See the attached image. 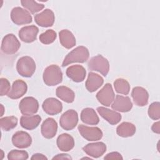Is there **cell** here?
Listing matches in <instances>:
<instances>
[{"mask_svg": "<svg viewBox=\"0 0 160 160\" xmlns=\"http://www.w3.org/2000/svg\"><path fill=\"white\" fill-rule=\"evenodd\" d=\"M88 66L90 71H98L104 76H106L109 71L108 60L101 54L91 58L88 62Z\"/></svg>", "mask_w": 160, "mask_h": 160, "instance_id": "4", "label": "cell"}, {"mask_svg": "<svg viewBox=\"0 0 160 160\" xmlns=\"http://www.w3.org/2000/svg\"><path fill=\"white\" fill-rule=\"evenodd\" d=\"M41 121V118L39 115L22 116L20 118L21 126L26 129L33 130L36 129Z\"/></svg>", "mask_w": 160, "mask_h": 160, "instance_id": "24", "label": "cell"}, {"mask_svg": "<svg viewBox=\"0 0 160 160\" xmlns=\"http://www.w3.org/2000/svg\"><path fill=\"white\" fill-rule=\"evenodd\" d=\"M91 159V158H87V157H85V158H82V159Z\"/></svg>", "mask_w": 160, "mask_h": 160, "instance_id": "41", "label": "cell"}, {"mask_svg": "<svg viewBox=\"0 0 160 160\" xmlns=\"http://www.w3.org/2000/svg\"><path fill=\"white\" fill-rule=\"evenodd\" d=\"M11 19L17 25L27 24L32 22V16L30 12L21 7H15L11 10Z\"/></svg>", "mask_w": 160, "mask_h": 160, "instance_id": "6", "label": "cell"}, {"mask_svg": "<svg viewBox=\"0 0 160 160\" xmlns=\"http://www.w3.org/2000/svg\"><path fill=\"white\" fill-rule=\"evenodd\" d=\"M78 129L80 134L89 141L100 140L103 136L101 129L98 127H89L83 124H79Z\"/></svg>", "mask_w": 160, "mask_h": 160, "instance_id": "9", "label": "cell"}, {"mask_svg": "<svg viewBox=\"0 0 160 160\" xmlns=\"http://www.w3.org/2000/svg\"><path fill=\"white\" fill-rule=\"evenodd\" d=\"M21 3L25 9L32 14L36 13L41 11L44 8V4L38 3V2L32 0H22L21 1Z\"/></svg>", "mask_w": 160, "mask_h": 160, "instance_id": "30", "label": "cell"}, {"mask_svg": "<svg viewBox=\"0 0 160 160\" xmlns=\"http://www.w3.org/2000/svg\"><path fill=\"white\" fill-rule=\"evenodd\" d=\"M89 56V52L87 48L83 46H78L66 56L62 66L64 67L74 62H85L88 59Z\"/></svg>", "mask_w": 160, "mask_h": 160, "instance_id": "1", "label": "cell"}, {"mask_svg": "<svg viewBox=\"0 0 160 160\" xmlns=\"http://www.w3.org/2000/svg\"><path fill=\"white\" fill-rule=\"evenodd\" d=\"M56 32L53 29H48L39 36V41L44 44L52 43L56 39Z\"/></svg>", "mask_w": 160, "mask_h": 160, "instance_id": "32", "label": "cell"}, {"mask_svg": "<svg viewBox=\"0 0 160 160\" xmlns=\"http://www.w3.org/2000/svg\"><path fill=\"white\" fill-rule=\"evenodd\" d=\"M36 63L34 59L28 56L20 58L16 64L18 72L22 77H31L36 71Z\"/></svg>", "mask_w": 160, "mask_h": 160, "instance_id": "3", "label": "cell"}, {"mask_svg": "<svg viewBox=\"0 0 160 160\" xmlns=\"http://www.w3.org/2000/svg\"><path fill=\"white\" fill-rule=\"evenodd\" d=\"M39 29L35 25L26 26L22 27L19 31L20 39L25 42L30 43L36 39Z\"/></svg>", "mask_w": 160, "mask_h": 160, "instance_id": "16", "label": "cell"}, {"mask_svg": "<svg viewBox=\"0 0 160 160\" xmlns=\"http://www.w3.org/2000/svg\"><path fill=\"white\" fill-rule=\"evenodd\" d=\"M12 142L18 148L24 149L31 145L32 138L28 132L23 131H19L13 134Z\"/></svg>", "mask_w": 160, "mask_h": 160, "instance_id": "12", "label": "cell"}, {"mask_svg": "<svg viewBox=\"0 0 160 160\" xmlns=\"http://www.w3.org/2000/svg\"><path fill=\"white\" fill-rule=\"evenodd\" d=\"M78 122V114L73 109H69L64 112L59 119L61 127L67 131L74 129Z\"/></svg>", "mask_w": 160, "mask_h": 160, "instance_id": "8", "label": "cell"}, {"mask_svg": "<svg viewBox=\"0 0 160 160\" xmlns=\"http://www.w3.org/2000/svg\"><path fill=\"white\" fill-rule=\"evenodd\" d=\"M131 96L135 104L138 106H144L148 102L149 94L142 87H134L132 90Z\"/></svg>", "mask_w": 160, "mask_h": 160, "instance_id": "20", "label": "cell"}, {"mask_svg": "<svg viewBox=\"0 0 160 160\" xmlns=\"http://www.w3.org/2000/svg\"><path fill=\"white\" fill-rule=\"evenodd\" d=\"M116 132L122 138L131 137L136 132V126L131 122H123L117 127Z\"/></svg>", "mask_w": 160, "mask_h": 160, "instance_id": "28", "label": "cell"}, {"mask_svg": "<svg viewBox=\"0 0 160 160\" xmlns=\"http://www.w3.org/2000/svg\"><path fill=\"white\" fill-rule=\"evenodd\" d=\"M19 108L24 116H31L35 114L39 109V103L33 97H25L19 102Z\"/></svg>", "mask_w": 160, "mask_h": 160, "instance_id": "7", "label": "cell"}, {"mask_svg": "<svg viewBox=\"0 0 160 160\" xmlns=\"http://www.w3.org/2000/svg\"><path fill=\"white\" fill-rule=\"evenodd\" d=\"M21 46L20 42L13 34H6L2 40L1 51L7 54H13L18 52Z\"/></svg>", "mask_w": 160, "mask_h": 160, "instance_id": "5", "label": "cell"}, {"mask_svg": "<svg viewBox=\"0 0 160 160\" xmlns=\"http://www.w3.org/2000/svg\"><path fill=\"white\" fill-rule=\"evenodd\" d=\"M42 78L44 82L47 86H56L62 82V72L58 65L52 64L44 69Z\"/></svg>", "mask_w": 160, "mask_h": 160, "instance_id": "2", "label": "cell"}, {"mask_svg": "<svg viewBox=\"0 0 160 160\" xmlns=\"http://www.w3.org/2000/svg\"><path fill=\"white\" fill-rule=\"evenodd\" d=\"M29 158L28 153L26 151L12 149L8 154L9 160H26Z\"/></svg>", "mask_w": 160, "mask_h": 160, "instance_id": "33", "label": "cell"}, {"mask_svg": "<svg viewBox=\"0 0 160 160\" xmlns=\"http://www.w3.org/2000/svg\"><path fill=\"white\" fill-rule=\"evenodd\" d=\"M66 75L74 82H80L85 79L86 71L82 66L75 64L68 68L66 69Z\"/></svg>", "mask_w": 160, "mask_h": 160, "instance_id": "18", "label": "cell"}, {"mask_svg": "<svg viewBox=\"0 0 160 160\" xmlns=\"http://www.w3.org/2000/svg\"><path fill=\"white\" fill-rule=\"evenodd\" d=\"M81 120L85 124L89 125H96L99 122V119L94 109L86 108L81 112Z\"/></svg>", "mask_w": 160, "mask_h": 160, "instance_id": "25", "label": "cell"}, {"mask_svg": "<svg viewBox=\"0 0 160 160\" xmlns=\"http://www.w3.org/2000/svg\"><path fill=\"white\" fill-rule=\"evenodd\" d=\"M104 79L100 75L95 72H89L85 86L89 92H93L98 89L102 85Z\"/></svg>", "mask_w": 160, "mask_h": 160, "instance_id": "22", "label": "cell"}, {"mask_svg": "<svg viewBox=\"0 0 160 160\" xmlns=\"http://www.w3.org/2000/svg\"><path fill=\"white\" fill-rule=\"evenodd\" d=\"M1 116H3V114H4V107L2 106V104H1Z\"/></svg>", "mask_w": 160, "mask_h": 160, "instance_id": "40", "label": "cell"}, {"mask_svg": "<svg viewBox=\"0 0 160 160\" xmlns=\"http://www.w3.org/2000/svg\"><path fill=\"white\" fill-rule=\"evenodd\" d=\"M0 87H1V91L0 94L1 96L4 95H8L9 92L10 91V83L9 81L6 79L1 78L0 79Z\"/></svg>", "mask_w": 160, "mask_h": 160, "instance_id": "35", "label": "cell"}, {"mask_svg": "<svg viewBox=\"0 0 160 160\" xmlns=\"http://www.w3.org/2000/svg\"><path fill=\"white\" fill-rule=\"evenodd\" d=\"M148 115L153 120H158L160 118V103L159 102H154L149 105Z\"/></svg>", "mask_w": 160, "mask_h": 160, "instance_id": "34", "label": "cell"}, {"mask_svg": "<svg viewBox=\"0 0 160 160\" xmlns=\"http://www.w3.org/2000/svg\"><path fill=\"white\" fill-rule=\"evenodd\" d=\"M1 127L2 130L8 131L16 127L18 124V118L15 116H6L0 119Z\"/></svg>", "mask_w": 160, "mask_h": 160, "instance_id": "31", "label": "cell"}, {"mask_svg": "<svg viewBox=\"0 0 160 160\" xmlns=\"http://www.w3.org/2000/svg\"><path fill=\"white\" fill-rule=\"evenodd\" d=\"M104 159H122L121 154L118 152H111L106 154L104 158Z\"/></svg>", "mask_w": 160, "mask_h": 160, "instance_id": "36", "label": "cell"}, {"mask_svg": "<svg viewBox=\"0 0 160 160\" xmlns=\"http://www.w3.org/2000/svg\"><path fill=\"white\" fill-rule=\"evenodd\" d=\"M31 159L32 160H47V157L41 153H36L32 155V156L31 158Z\"/></svg>", "mask_w": 160, "mask_h": 160, "instance_id": "37", "label": "cell"}, {"mask_svg": "<svg viewBox=\"0 0 160 160\" xmlns=\"http://www.w3.org/2000/svg\"><path fill=\"white\" fill-rule=\"evenodd\" d=\"M42 108L44 111L49 115L58 114L62 110L61 102L54 98L46 99L42 104Z\"/></svg>", "mask_w": 160, "mask_h": 160, "instance_id": "14", "label": "cell"}, {"mask_svg": "<svg viewBox=\"0 0 160 160\" xmlns=\"http://www.w3.org/2000/svg\"><path fill=\"white\" fill-rule=\"evenodd\" d=\"M152 131L156 133V134H159L160 133V126H159V121H158L156 122H154L152 127H151Z\"/></svg>", "mask_w": 160, "mask_h": 160, "instance_id": "39", "label": "cell"}, {"mask_svg": "<svg viewBox=\"0 0 160 160\" xmlns=\"http://www.w3.org/2000/svg\"><path fill=\"white\" fill-rule=\"evenodd\" d=\"M98 101L105 106H110L115 98L114 92L110 83H106L96 94Z\"/></svg>", "mask_w": 160, "mask_h": 160, "instance_id": "10", "label": "cell"}, {"mask_svg": "<svg viewBox=\"0 0 160 160\" xmlns=\"http://www.w3.org/2000/svg\"><path fill=\"white\" fill-rule=\"evenodd\" d=\"M34 20L36 24L41 27L48 28L53 25L55 16L53 11L49 9H45L41 12L34 16Z\"/></svg>", "mask_w": 160, "mask_h": 160, "instance_id": "11", "label": "cell"}, {"mask_svg": "<svg viewBox=\"0 0 160 160\" xmlns=\"http://www.w3.org/2000/svg\"><path fill=\"white\" fill-rule=\"evenodd\" d=\"M56 143L59 149L64 152L71 150L74 146V138L67 133L60 134L57 138Z\"/></svg>", "mask_w": 160, "mask_h": 160, "instance_id": "23", "label": "cell"}, {"mask_svg": "<svg viewBox=\"0 0 160 160\" xmlns=\"http://www.w3.org/2000/svg\"><path fill=\"white\" fill-rule=\"evenodd\" d=\"M82 149L88 156L98 158L105 153L106 151V145L102 142H92L84 146Z\"/></svg>", "mask_w": 160, "mask_h": 160, "instance_id": "15", "label": "cell"}, {"mask_svg": "<svg viewBox=\"0 0 160 160\" xmlns=\"http://www.w3.org/2000/svg\"><path fill=\"white\" fill-rule=\"evenodd\" d=\"M27 90V84L24 81L21 79L16 80L12 83V88L8 94V97L12 99H19L26 93Z\"/></svg>", "mask_w": 160, "mask_h": 160, "instance_id": "19", "label": "cell"}, {"mask_svg": "<svg viewBox=\"0 0 160 160\" xmlns=\"http://www.w3.org/2000/svg\"><path fill=\"white\" fill-rule=\"evenodd\" d=\"M111 106L114 111L126 112L131 111L132 108V103L128 96L117 95Z\"/></svg>", "mask_w": 160, "mask_h": 160, "instance_id": "13", "label": "cell"}, {"mask_svg": "<svg viewBox=\"0 0 160 160\" xmlns=\"http://www.w3.org/2000/svg\"><path fill=\"white\" fill-rule=\"evenodd\" d=\"M61 44L66 49H71L76 45V38L73 34L68 29H62L59 32Z\"/></svg>", "mask_w": 160, "mask_h": 160, "instance_id": "26", "label": "cell"}, {"mask_svg": "<svg viewBox=\"0 0 160 160\" xmlns=\"http://www.w3.org/2000/svg\"><path fill=\"white\" fill-rule=\"evenodd\" d=\"M52 159H72V158L68 154H58L52 158Z\"/></svg>", "mask_w": 160, "mask_h": 160, "instance_id": "38", "label": "cell"}, {"mask_svg": "<svg viewBox=\"0 0 160 160\" xmlns=\"http://www.w3.org/2000/svg\"><path fill=\"white\" fill-rule=\"evenodd\" d=\"M97 111L99 115L107 121L110 124L115 125L120 122L121 120V115L116 111L111 110L105 107H98Z\"/></svg>", "mask_w": 160, "mask_h": 160, "instance_id": "21", "label": "cell"}, {"mask_svg": "<svg viewBox=\"0 0 160 160\" xmlns=\"http://www.w3.org/2000/svg\"><path fill=\"white\" fill-rule=\"evenodd\" d=\"M58 130L56 121L51 118L45 119L41 126V134L46 139H51L55 136Z\"/></svg>", "mask_w": 160, "mask_h": 160, "instance_id": "17", "label": "cell"}, {"mask_svg": "<svg viewBox=\"0 0 160 160\" xmlns=\"http://www.w3.org/2000/svg\"><path fill=\"white\" fill-rule=\"evenodd\" d=\"M56 94L58 98L67 103L72 102L75 98L74 91L65 86H58L56 89Z\"/></svg>", "mask_w": 160, "mask_h": 160, "instance_id": "27", "label": "cell"}, {"mask_svg": "<svg viewBox=\"0 0 160 160\" xmlns=\"http://www.w3.org/2000/svg\"><path fill=\"white\" fill-rule=\"evenodd\" d=\"M115 91L121 94L127 95L130 91V85L128 81L122 78H118L114 82Z\"/></svg>", "mask_w": 160, "mask_h": 160, "instance_id": "29", "label": "cell"}]
</instances>
